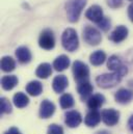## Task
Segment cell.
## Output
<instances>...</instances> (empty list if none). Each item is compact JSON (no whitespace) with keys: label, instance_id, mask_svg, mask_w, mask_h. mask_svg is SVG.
<instances>
[{"label":"cell","instance_id":"cell-3","mask_svg":"<svg viewBox=\"0 0 133 134\" xmlns=\"http://www.w3.org/2000/svg\"><path fill=\"white\" fill-rule=\"evenodd\" d=\"M62 44L66 51H76L79 47V40L76 30L73 28H66L62 35Z\"/></svg>","mask_w":133,"mask_h":134},{"label":"cell","instance_id":"cell-22","mask_svg":"<svg viewBox=\"0 0 133 134\" xmlns=\"http://www.w3.org/2000/svg\"><path fill=\"white\" fill-rule=\"evenodd\" d=\"M105 60H106V54L102 50H97V51L93 52L90 56V62L95 67L101 66Z\"/></svg>","mask_w":133,"mask_h":134},{"label":"cell","instance_id":"cell-15","mask_svg":"<svg viewBox=\"0 0 133 134\" xmlns=\"http://www.w3.org/2000/svg\"><path fill=\"white\" fill-rule=\"evenodd\" d=\"M16 56L21 64H28V63H30V60L32 58L30 50L25 46L19 47L16 50Z\"/></svg>","mask_w":133,"mask_h":134},{"label":"cell","instance_id":"cell-7","mask_svg":"<svg viewBox=\"0 0 133 134\" xmlns=\"http://www.w3.org/2000/svg\"><path fill=\"white\" fill-rule=\"evenodd\" d=\"M101 116H102V121L104 122V124H106L107 126H115L119 121H120V112L113 108H108V109H104L101 112Z\"/></svg>","mask_w":133,"mask_h":134},{"label":"cell","instance_id":"cell-6","mask_svg":"<svg viewBox=\"0 0 133 134\" xmlns=\"http://www.w3.org/2000/svg\"><path fill=\"white\" fill-rule=\"evenodd\" d=\"M38 45L45 50H51L55 46V37L51 29H45L38 37Z\"/></svg>","mask_w":133,"mask_h":134},{"label":"cell","instance_id":"cell-30","mask_svg":"<svg viewBox=\"0 0 133 134\" xmlns=\"http://www.w3.org/2000/svg\"><path fill=\"white\" fill-rule=\"evenodd\" d=\"M107 4L111 8H118L121 7L123 4V0H107Z\"/></svg>","mask_w":133,"mask_h":134},{"label":"cell","instance_id":"cell-28","mask_svg":"<svg viewBox=\"0 0 133 134\" xmlns=\"http://www.w3.org/2000/svg\"><path fill=\"white\" fill-rule=\"evenodd\" d=\"M98 26L101 30L103 31H107L110 27H111V22H110V19L107 18V17H104L99 23H98Z\"/></svg>","mask_w":133,"mask_h":134},{"label":"cell","instance_id":"cell-10","mask_svg":"<svg viewBox=\"0 0 133 134\" xmlns=\"http://www.w3.org/2000/svg\"><path fill=\"white\" fill-rule=\"evenodd\" d=\"M128 28L124 25H120L114 28V30L109 35V40L114 43H121L128 36Z\"/></svg>","mask_w":133,"mask_h":134},{"label":"cell","instance_id":"cell-16","mask_svg":"<svg viewBox=\"0 0 133 134\" xmlns=\"http://www.w3.org/2000/svg\"><path fill=\"white\" fill-rule=\"evenodd\" d=\"M101 119L102 116L97 110H91L84 118V124L87 127L93 128V127H96L101 122Z\"/></svg>","mask_w":133,"mask_h":134},{"label":"cell","instance_id":"cell-17","mask_svg":"<svg viewBox=\"0 0 133 134\" xmlns=\"http://www.w3.org/2000/svg\"><path fill=\"white\" fill-rule=\"evenodd\" d=\"M105 103V97L102 94H95L87 100V107L91 110H97Z\"/></svg>","mask_w":133,"mask_h":134},{"label":"cell","instance_id":"cell-34","mask_svg":"<svg viewBox=\"0 0 133 134\" xmlns=\"http://www.w3.org/2000/svg\"><path fill=\"white\" fill-rule=\"evenodd\" d=\"M129 1H133V0H129Z\"/></svg>","mask_w":133,"mask_h":134},{"label":"cell","instance_id":"cell-12","mask_svg":"<svg viewBox=\"0 0 133 134\" xmlns=\"http://www.w3.org/2000/svg\"><path fill=\"white\" fill-rule=\"evenodd\" d=\"M114 99L120 104H128L133 100V92L128 88H120L115 93Z\"/></svg>","mask_w":133,"mask_h":134},{"label":"cell","instance_id":"cell-23","mask_svg":"<svg viewBox=\"0 0 133 134\" xmlns=\"http://www.w3.org/2000/svg\"><path fill=\"white\" fill-rule=\"evenodd\" d=\"M13 102H14V104H15L16 107H18V108H24V107H26L28 105L29 98L25 94L19 92V93H17V94L14 95Z\"/></svg>","mask_w":133,"mask_h":134},{"label":"cell","instance_id":"cell-27","mask_svg":"<svg viewBox=\"0 0 133 134\" xmlns=\"http://www.w3.org/2000/svg\"><path fill=\"white\" fill-rule=\"evenodd\" d=\"M0 111L1 113H10L12 112V105L8 99L2 97L0 100Z\"/></svg>","mask_w":133,"mask_h":134},{"label":"cell","instance_id":"cell-9","mask_svg":"<svg viewBox=\"0 0 133 134\" xmlns=\"http://www.w3.org/2000/svg\"><path fill=\"white\" fill-rule=\"evenodd\" d=\"M85 17L90 20V21H93L95 23H99L100 21L104 18L103 16V9L102 7L95 4V5H92L85 13Z\"/></svg>","mask_w":133,"mask_h":134},{"label":"cell","instance_id":"cell-14","mask_svg":"<svg viewBox=\"0 0 133 134\" xmlns=\"http://www.w3.org/2000/svg\"><path fill=\"white\" fill-rule=\"evenodd\" d=\"M68 85H69V81H68V78L65 75L56 76L53 79V82H52V87H53L54 92L57 93V94L64 93L65 90L68 87Z\"/></svg>","mask_w":133,"mask_h":134},{"label":"cell","instance_id":"cell-8","mask_svg":"<svg viewBox=\"0 0 133 134\" xmlns=\"http://www.w3.org/2000/svg\"><path fill=\"white\" fill-rule=\"evenodd\" d=\"M82 122V116L80 112L76 110H70L65 113V123L70 128H76L78 127Z\"/></svg>","mask_w":133,"mask_h":134},{"label":"cell","instance_id":"cell-11","mask_svg":"<svg viewBox=\"0 0 133 134\" xmlns=\"http://www.w3.org/2000/svg\"><path fill=\"white\" fill-rule=\"evenodd\" d=\"M55 111V105L49 100H43L40 106V116L42 119H49Z\"/></svg>","mask_w":133,"mask_h":134},{"label":"cell","instance_id":"cell-1","mask_svg":"<svg viewBox=\"0 0 133 134\" xmlns=\"http://www.w3.org/2000/svg\"><path fill=\"white\" fill-rule=\"evenodd\" d=\"M128 73V69L126 66L122 68L119 71L108 73V74H102L96 78V82L102 88H111L114 87L117 84H119L122 80V78Z\"/></svg>","mask_w":133,"mask_h":134},{"label":"cell","instance_id":"cell-21","mask_svg":"<svg viewBox=\"0 0 133 134\" xmlns=\"http://www.w3.org/2000/svg\"><path fill=\"white\" fill-rule=\"evenodd\" d=\"M26 92L33 97H36V96H40L43 92V85L40 81L37 80H33L30 81L27 85H26Z\"/></svg>","mask_w":133,"mask_h":134},{"label":"cell","instance_id":"cell-13","mask_svg":"<svg viewBox=\"0 0 133 134\" xmlns=\"http://www.w3.org/2000/svg\"><path fill=\"white\" fill-rule=\"evenodd\" d=\"M93 91H94V87L90 81L79 83L77 86V92H78V94L82 100H88L92 97Z\"/></svg>","mask_w":133,"mask_h":134},{"label":"cell","instance_id":"cell-20","mask_svg":"<svg viewBox=\"0 0 133 134\" xmlns=\"http://www.w3.org/2000/svg\"><path fill=\"white\" fill-rule=\"evenodd\" d=\"M52 68L50 64L48 63H43L41 64L38 67L36 68V71H35V75L38 77V78H42V79H47L49 76H51L52 74Z\"/></svg>","mask_w":133,"mask_h":134},{"label":"cell","instance_id":"cell-19","mask_svg":"<svg viewBox=\"0 0 133 134\" xmlns=\"http://www.w3.org/2000/svg\"><path fill=\"white\" fill-rule=\"evenodd\" d=\"M19 80L15 75H7V76H3L1 79V85L2 88L4 91H10L13 90L17 84H18Z\"/></svg>","mask_w":133,"mask_h":134},{"label":"cell","instance_id":"cell-24","mask_svg":"<svg viewBox=\"0 0 133 134\" xmlns=\"http://www.w3.org/2000/svg\"><path fill=\"white\" fill-rule=\"evenodd\" d=\"M16 68V62L10 56H3L1 58V70L3 72H12Z\"/></svg>","mask_w":133,"mask_h":134},{"label":"cell","instance_id":"cell-5","mask_svg":"<svg viewBox=\"0 0 133 134\" xmlns=\"http://www.w3.org/2000/svg\"><path fill=\"white\" fill-rule=\"evenodd\" d=\"M83 40L85 43H87L91 46H97L102 41V35L98 29H96L93 26H85L83 29Z\"/></svg>","mask_w":133,"mask_h":134},{"label":"cell","instance_id":"cell-31","mask_svg":"<svg viewBox=\"0 0 133 134\" xmlns=\"http://www.w3.org/2000/svg\"><path fill=\"white\" fill-rule=\"evenodd\" d=\"M4 134H21V132L18 130V128H15V127H12V128H9L6 132Z\"/></svg>","mask_w":133,"mask_h":134},{"label":"cell","instance_id":"cell-18","mask_svg":"<svg viewBox=\"0 0 133 134\" xmlns=\"http://www.w3.org/2000/svg\"><path fill=\"white\" fill-rule=\"evenodd\" d=\"M70 64H71L70 58L66 55L63 54V55H59L58 57L55 58V60L53 62V68L55 71L62 72V71H65L66 69H68Z\"/></svg>","mask_w":133,"mask_h":134},{"label":"cell","instance_id":"cell-26","mask_svg":"<svg viewBox=\"0 0 133 134\" xmlns=\"http://www.w3.org/2000/svg\"><path fill=\"white\" fill-rule=\"evenodd\" d=\"M59 104L63 109H69L74 106L75 101L71 94H64L59 99Z\"/></svg>","mask_w":133,"mask_h":134},{"label":"cell","instance_id":"cell-25","mask_svg":"<svg viewBox=\"0 0 133 134\" xmlns=\"http://www.w3.org/2000/svg\"><path fill=\"white\" fill-rule=\"evenodd\" d=\"M107 67H108L109 70H111L112 72H115V71L121 70L122 68L124 67V65L122 64V62H121L119 56L112 55V56L109 57V59L107 62Z\"/></svg>","mask_w":133,"mask_h":134},{"label":"cell","instance_id":"cell-33","mask_svg":"<svg viewBox=\"0 0 133 134\" xmlns=\"http://www.w3.org/2000/svg\"><path fill=\"white\" fill-rule=\"evenodd\" d=\"M128 127H129V129L133 132V114L130 116V119L128 121Z\"/></svg>","mask_w":133,"mask_h":134},{"label":"cell","instance_id":"cell-2","mask_svg":"<svg viewBox=\"0 0 133 134\" xmlns=\"http://www.w3.org/2000/svg\"><path fill=\"white\" fill-rule=\"evenodd\" d=\"M87 0H68L66 4V16L70 22L75 23L79 20L82 9L86 5Z\"/></svg>","mask_w":133,"mask_h":134},{"label":"cell","instance_id":"cell-29","mask_svg":"<svg viewBox=\"0 0 133 134\" xmlns=\"http://www.w3.org/2000/svg\"><path fill=\"white\" fill-rule=\"evenodd\" d=\"M48 134H64V129L62 126L56 125V124H51L48 128Z\"/></svg>","mask_w":133,"mask_h":134},{"label":"cell","instance_id":"cell-32","mask_svg":"<svg viewBox=\"0 0 133 134\" xmlns=\"http://www.w3.org/2000/svg\"><path fill=\"white\" fill-rule=\"evenodd\" d=\"M128 16H129V19L131 20V22L133 23V3H131L128 7Z\"/></svg>","mask_w":133,"mask_h":134},{"label":"cell","instance_id":"cell-4","mask_svg":"<svg viewBox=\"0 0 133 134\" xmlns=\"http://www.w3.org/2000/svg\"><path fill=\"white\" fill-rule=\"evenodd\" d=\"M72 71H73L74 79L78 84L82 83V82H85V81H88V79H90V69L84 63H82L80 60H75L74 64H73Z\"/></svg>","mask_w":133,"mask_h":134}]
</instances>
